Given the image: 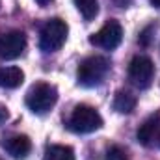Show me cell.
<instances>
[{"mask_svg": "<svg viewBox=\"0 0 160 160\" xmlns=\"http://www.w3.org/2000/svg\"><path fill=\"white\" fill-rule=\"evenodd\" d=\"M110 71V62L104 56H89L82 60L77 69V80L84 88H95L106 78Z\"/></svg>", "mask_w": 160, "mask_h": 160, "instance_id": "obj_1", "label": "cell"}, {"mask_svg": "<svg viewBox=\"0 0 160 160\" xmlns=\"http://www.w3.org/2000/svg\"><path fill=\"white\" fill-rule=\"evenodd\" d=\"M58 101V89L52 84L39 82L34 84L30 88V91L26 93V106L34 112V114H47Z\"/></svg>", "mask_w": 160, "mask_h": 160, "instance_id": "obj_2", "label": "cell"}, {"mask_svg": "<svg viewBox=\"0 0 160 160\" xmlns=\"http://www.w3.org/2000/svg\"><path fill=\"white\" fill-rule=\"evenodd\" d=\"M69 130L77 132V134H88V132H95L102 127V118L101 114L88 104H78L75 106L71 118L67 121Z\"/></svg>", "mask_w": 160, "mask_h": 160, "instance_id": "obj_3", "label": "cell"}, {"mask_svg": "<svg viewBox=\"0 0 160 160\" xmlns=\"http://www.w3.org/2000/svg\"><path fill=\"white\" fill-rule=\"evenodd\" d=\"M69 34V26L65 21L62 19H50L39 34V48L43 52H56L63 47V43L67 39Z\"/></svg>", "mask_w": 160, "mask_h": 160, "instance_id": "obj_4", "label": "cell"}, {"mask_svg": "<svg viewBox=\"0 0 160 160\" xmlns=\"http://www.w3.org/2000/svg\"><path fill=\"white\" fill-rule=\"evenodd\" d=\"M155 77V63L151 58L147 56H134L128 63V80L140 88V89H145L151 86Z\"/></svg>", "mask_w": 160, "mask_h": 160, "instance_id": "obj_5", "label": "cell"}, {"mask_svg": "<svg viewBox=\"0 0 160 160\" xmlns=\"http://www.w3.org/2000/svg\"><path fill=\"white\" fill-rule=\"evenodd\" d=\"M26 48V36L21 30H11L0 36V58L2 60H15Z\"/></svg>", "mask_w": 160, "mask_h": 160, "instance_id": "obj_6", "label": "cell"}, {"mask_svg": "<svg viewBox=\"0 0 160 160\" xmlns=\"http://www.w3.org/2000/svg\"><path fill=\"white\" fill-rule=\"evenodd\" d=\"M123 39V28L118 21H108L97 34H93L89 38V43L95 45V47H101V48H106V50H112L116 48Z\"/></svg>", "mask_w": 160, "mask_h": 160, "instance_id": "obj_7", "label": "cell"}, {"mask_svg": "<svg viewBox=\"0 0 160 160\" xmlns=\"http://www.w3.org/2000/svg\"><path fill=\"white\" fill-rule=\"evenodd\" d=\"M2 149L9 153L13 158H26V155L32 149V142L24 134H13L2 140Z\"/></svg>", "mask_w": 160, "mask_h": 160, "instance_id": "obj_8", "label": "cell"}, {"mask_svg": "<svg viewBox=\"0 0 160 160\" xmlns=\"http://www.w3.org/2000/svg\"><path fill=\"white\" fill-rule=\"evenodd\" d=\"M138 142L142 145H151L155 138H160V116H151L138 128Z\"/></svg>", "mask_w": 160, "mask_h": 160, "instance_id": "obj_9", "label": "cell"}, {"mask_svg": "<svg viewBox=\"0 0 160 160\" xmlns=\"http://www.w3.org/2000/svg\"><path fill=\"white\" fill-rule=\"evenodd\" d=\"M22 80H24V73L21 67H15V65L0 67V88L15 89L22 84Z\"/></svg>", "mask_w": 160, "mask_h": 160, "instance_id": "obj_10", "label": "cell"}, {"mask_svg": "<svg viewBox=\"0 0 160 160\" xmlns=\"http://www.w3.org/2000/svg\"><path fill=\"white\" fill-rule=\"evenodd\" d=\"M136 108V97L128 91H118L114 97V110L119 114H130Z\"/></svg>", "mask_w": 160, "mask_h": 160, "instance_id": "obj_11", "label": "cell"}, {"mask_svg": "<svg viewBox=\"0 0 160 160\" xmlns=\"http://www.w3.org/2000/svg\"><path fill=\"white\" fill-rule=\"evenodd\" d=\"M43 160H75V151L69 145H48Z\"/></svg>", "mask_w": 160, "mask_h": 160, "instance_id": "obj_12", "label": "cell"}, {"mask_svg": "<svg viewBox=\"0 0 160 160\" xmlns=\"http://www.w3.org/2000/svg\"><path fill=\"white\" fill-rule=\"evenodd\" d=\"M75 6L86 21L95 19V15L99 11V0H75Z\"/></svg>", "mask_w": 160, "mask_h": 160, "instance_id": "obj_13", "label": "cell"}, {"mask_svg": "<svg viewBox=\"0 0 160 160\" xmlns=\"http://www.w3.org/2000/svg\"><path fill=\"white\" fill-rule=\"evenodd\" d=\"M149 32H151V26H149V28H145V30L140 34V39H138V41H140V45H143V47H147V45H149V39H151Z\"/></svg>", "mask_w": 160, "mask_h": 160, "instance_id": "obj_14", "label": "cell"}, {"mask_svg": "<svg viewBox=\"0 0 160 160\" xmlns=\"http://www.w3.org/2000/svg\"><path fill=\"white\" fill-rule=\"evenodd\" d=\"M8 118H9V114H8V108H6V106H2V104H0V125H2V123H4V121L8 119Z\"/></svg>", "mask_w": 160, "mask_h": 160, "instance_id": "obj_15", "label": "cell"}, {"mask_svg": "<svg viewBox=\"0 0 160 160\" xmlns=\"http://www.w3.org/2000/svg\"><path fill=\"white\" fill-rule=\"evenodd\" d=\"M36 2H38L39 6H47V4H50L52 0H36Z\"/></svg>", "mask_w": 160, "mask_h": 160, "instance_id": "obj_16", "label": "cell"}, {"mask_svg": "<svg viewBox=\"0 0 160 160\" xmlns=\"http://www.w3.org/2000/svg\"><path fill=\"white\" fill-rule=\"evenodd\" d=\"M151 4H153L155 8H158V9H160V0H151Z\"/></svg>", "mask_w": 160, "mask_h": 160, "instance_id": "obj_17", "label": "cell"}, {"mask_svg": "<svg viewBox=\"0 0 160 160\" xmlns=\"http://www.w3.org/2000/svg\"><path fill=\"white\" fill-rule=\"evenodd\" d=\"M123 160H127V158H123Z\"/></svg>", "mask_w": 160, "mask_h": 160, "instance_id": "obj_18", "label": "cell"}]
</instances>
